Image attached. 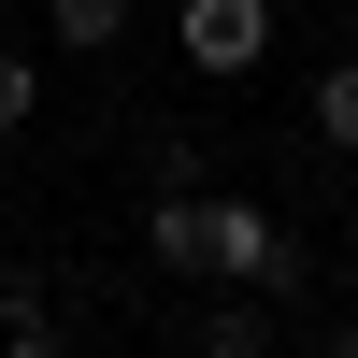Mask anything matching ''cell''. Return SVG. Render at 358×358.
Masks as SVG:
<instances>
[{"mask_svg":"<svg viewBox=\"0 0 358 358\" xmlns=\"http://www.w3.org/2000/svg\"><path fill=\"white\" fill-rule=\"evenodd\" d=\"M29 115H43V57H15V43H0V129H29Z\"/></svg>","mask_w":358,"mask_h":358,"instance_id":"obj_8","label":"cell"},{"mask_svg":"<svg viewBox=\"0 0 358 358\" xmlns=\"http://www.w3.org/2000/svg\"><path fill=\"white\" fill-rule=\"evenodd\" d=\"M57 344V301H43V287H0V358H43Z\"/></svg>","mask_w":358,"mask_h":358,"instance_id":"obj_7","label":"cell"},{"mask_svg":"<svg viewBox=\"0 0 358 358\" xmlns=\"http://www.w3.org/2000/svg\"><path fill=\"white\" fill-rule=\"evenodd\" d=\"M143 258L158 273H201V187H143Z\"/></svg>","mask_w":358,"mask_h":358,"instance_id":"obj_4","label":"cell"},{"mask_svg":"<svg viewBox=\"0 0 358 358\" xmlns=\"http://www.w3.org/2000/svg\"><path fill=\"white\" fill-rule=\"evenodd\" d=\"M201 273H215V287H273V301H301V244H287L273 201H244V187H201Z\"/></svg>","mask_w":358,"mask_h":358,"instance_id":"obj_1","label":"cell"},{"mask_svg":"<svg viewBox=\"0 0 358 358\" xmlns=\"http://www.w3.org/2000/svg\"><path fill=\"white\" fill-rule=\"evenodd\" d=\"M344 273H358V215H344Z\"/></svg>","mask_w":358,"mask_h":358,"instance_id":"obj_9","label":"cell"},{"mask_svg":"<svg viewBox=\"0 0 358 358\" xmlns=\"http://www.w3.org/2000/svg\"><path fill=\"white\" fill-rule=\"evenodd\" d=\"M43 29L72 57H115V43H129V0H43Z\"/></svg>","mask_w":358,"mask_h":358,"instance_id":"obj_5","label":"cell"},{"mask_svg":"<svg viewBox=\"0 0 358 358\" xmlns=\"http://www.w3.org/2000/svg\"><path fill=\"white\" fill-rule=\"evenodd\" d=\"M172 43H187V72L244 86L258 57H273V0H172Z\"/></svg>","mask_w":358,"mask_h":358,"instance_id":"obj_2","label":"cell"},{"mask_svg":"<svg viewBox=\"0 0 358 358\" xmlns=\"http://www.w3.org/2000/svg\"><path fill=\"white\" fill-rule=\"evenodd\" d=\"M315 143H330V158H358V57H330V72H315Z\"/></svg>","mask_w":358,"mask_h":358,"instance_id":"obj_6","label":"cell"},{"mask_svg":"<svg viewBox=\"0 0 358 358\" xmlns=\"http://www.w3.org/2000/svg\"><path fill=\"white\" fill-rule=\"evenodd\" d=\"M258 344H287V301L273 287H215L201 301V358H258Z\"/></svg>","mask_w":358,"mask_h":358,"instance_id":"obj_3","label":"cell"}]
</instances>
